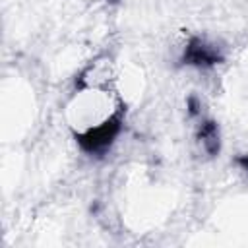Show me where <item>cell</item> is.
Wrapping results in <instances>:
<instances>
[{"mask_svg": "<svg viewBox=\"0 0 248 248\" xmlns=\"http://www.w3.org/2000/svg\"><path fill=\"white\" fill-rule=\"evenodd\" d=\"M116 112L118 107L114 93L97 81L78 91L68 105L70 126L76 128V132L81 136L105 130L107 124L110 126Z\"/></svg>", "mask_w": 248, "mask_h": 248, "instance_id": "cell-1", "label": "cell"}]
</instances>
